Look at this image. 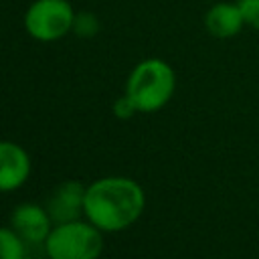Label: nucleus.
<instances>
[{"mask_svg": "<svg viewBox=\"0 0 259 259\" xmlns=\"http://www.w3.org/2000/svg\"><path fill=\"white\" fill-rule=\"evenodd\" d=\"M146 208V192L127 176H103L85 190L83 217L103 233L130 229Z\"/></svg>", "mask_w": 259, "mask_h": 259, "instance_id": "f257e3e1", "label": "nucleus"}, {"mask_svg": "<svg viewBox=\"0 0 259 259\" xmlns=\"http://www.w3.org/2000/svg\"><path fill=\"white\" fill-rule=\"evenodd\" d=\"M176 75L174 69L158 59L150 57L140 61L125 81V95L136 105L138 113H154L160 111L174 95Z\"/></svg>", "mask_w": 259, "mask_h": 259, "instance_id": "f03ea898", "label": "nucleus"}, {"mask_svg": "<svg viewBox=\"0 0 259 259\" xmlns=\"http://www.w3.org/2000/svg\"><path fill=\"white\" fill-rule=\"evenodd\" d=\"M42 245L49 259H99L103 253V231L87 219L57 223Z\"/></svg>", "mask_w": 259, "mask_h": 259, "instance_id": "7ed1b4c3", "label": "nucleus"}, {"mask_svg": "<svg viewBox=\"0 0 259 259\" xmlns=\"http://www.w3.org/2000/svg\"><path fill=\"white\" fill-rule=\"evenodd\" d=\"M75 10L69 0H34L24 12V30L38 42H55L73 32Z\"/></svg>", "mask_w": 259, "mask_h": 259, "instance_id": "20e7f679", "label": "nucleus"}, {"mask_svg": "<svg viewBox=\"0 0 259 259\" xmlns=\"http://www.w3.org/2000/svg\"><path fill=\"white\" fill-rule=\"evenodd\" d=\"M32 172L28 152L12 142L0 140V192H14L26 184Z\"/></svg>", "mask_w": 259, "mask_h": 259, "instance_id": "39448f33", "label": "nucleus"}, {"mask_svg": "<svg viewBox=\"0 0 259 259\" xmlns=\"http://www.w3.org/2000/svg\"><path fill=\"white\" fill-rule=\"evenodd\" d=\"M85 190H87V186L81 184L79 180H65L51 190V194L47 196L45 208L49 210L55 225L77 221L83 217Z\"/></svg>", "mask_w": 259, "mask_h": 259, "instance_id": "423d86ee", "label": "nucleus"}, {"mask_svg": "<svg viewBox=\"0 0 259 259\" xmlns=\"http://www.w3.org/2000/svg\"><path fill=\"white\" fill-rule=\"evenodd\" d=\"M53 225L55 223H53L49 210L34 202H22V204L14 206L10 212V227L26 241V245L45 243Z\"/></svg>", "mask_w": 259, "mask_h": 259, "instance_id": "0eeeda50", "label": "nucleus"}, {"mask_svg": "<svg viewBox=\"0 0 259 259\" xmlns=\"http://www.w3.org/2000/svg\"><path fill=\"white\" fill-rule=\"evenodd\" d=\"M243 10L237 2H217L204 14V26L214 38H231L245 26Z\"/></svg>", "mask_w": 259, "mask_h": 259, "instance_id": "6e6552de", "label": "nucleus"}, {"mask_svg": "<svg viewBox=\"0 0 259 259\" xmlns=\"http://www.w3.org/2000/svg\"><path fill=\"white\" fill-rule=\"evenodd\" d=\"M26 241L8 225L0 227V259H24Z\"/></svg>", "mask_w": 259, "mask_h": 259, "instance_id": "1a4fd4ad", "label": "nucleus"}, {"mask_svg": "<svg viewBox=\"0 0 259 259\" xmlns=\"http://www.w3.org/2000/svg\"><path fill=\"white\" fill-rule=\"evenodd\" d=\"M99 30V20L95 14L91 12H79L75 14V22H73V32L81 38H91L95 36Z\"/></svg>", "mask_w": 259, "mask_h": 259, "instance_id": "9d476101", "label": "nucleus"}, {"mask_svg": "<svg viewBox=\"0 0 259 259\" xmlns=\"http://www.w3.org/2000/svg\"><path fill=\"white\" fill-rule=\"evenodd\" d=\"M237 4L241 6L243 10V16H245V22L259 30V0H237Z\"/></svg>", "mask_w": 259, "mask_h": 259, "instance_id": "9b49d317", "label": "nucleus"}, {"mask_svg": "<svg viewBox=\"0 0 259 259\" xmlns=\"http://www.w3.org/2000/svg\"><path fill=\"white\" fill-rule=\"evenodd\" d=\"M113 115L117 117V119H130V117H134L136 113H138V109H136V105L132 103V99L123 93V95H119L115 101H113Z\"/></svg>", "mask_w": 259, "mask_h": 259, "instance_id": "f8f14e48", "label": "nucleus"}]
</instances>
